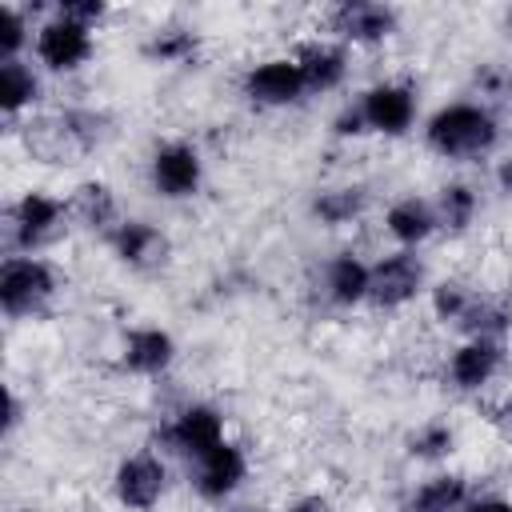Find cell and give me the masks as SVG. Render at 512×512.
I'll use <instances>...</instances> for the list:
<instances>
[{
  "label": "cell",
  "instance_id": "1",
  "mask_svg": "<svg viewBox=\"0 0 512 512\" xmlns=\"http://www.w3.org/2000/svg\"><path fill=\"white\" fill-rule=\"evenodd\" d=\"M108 136H112V116L96 108L36 112L20 124V144L36 164H76L80 156L104 148Z\"/></svg>",
  "mask_w": 512,
  "mask_h": 512
},
{
  "label": "cell",
  "instance_id": "2",
  "mask_svg": "<svg viewBox=\"0 0 512 512\" xmlns=\"http://www.w3.org/2000/svg\"><path fill=\"white\" fill-rule=\"evenodd\" d=\"M424 144L440 160H480L500 144V120L480 100H452L424 120Z\"/></svg>",
  "mask_w": 512,
  "mask_h": 512
},
{
  "label": "cell",
  "instance_id": "3",
  "mask_svg": "<svg viewBox=\"0 0 512 512\" xmlns=\"http://www.w3.org/2000/svg\"><path fill=\"white\" fill-rule=\"evenodd\" d=\"M64 228H68V204H64V196H52L44 188H28V192H20L4 208V244H8V256H36Z\"/></svg>",
  "mask_w": 512,
  "mask_h": 512
},
{
  "label": "cell",
  "instance_id": "4",
  "mask_svg": "<svg viewBox=\"0 0 512 512\" xmlns=\"http://www.w3.org/2000/svg\"><path fill=\"white\" fill-rule=\"evenodd\" d=\"M60 292V272L44 256H4L0 264V312L8 320H32L48 312Z\"/></svg>",
  "mask_w": 512,
  "mask_h": 512
},
{
  "label": "cell",
  "instance_id": "5",
  "mask_svg": "<svg viewBox=\"0 0 512 512\" xmlns=\"http://www.w3.org/2000/svg\"><path fill=\"white\" fill-rule=\"evenodd\" d=\"M96 56V28L64 16L52 8V16H44L36 24V36H32V60L40 72H52V76H68V72H80L88 60Z\"/></svg>",
  "mask_w": 512,
  "mask_h": 512
},
{
  "label": "cell",
  "instance_id": "6",
  "mask_svg": "<svg viewBox=\"0 0 512 512\" xmlns=\"http://www.w3.org/2000/svg\"><path fill=\"white\" fill-rule=\"evenodd\" d=\"M428 292V264L412 248H392L380 260H372V280H368V304L376 312H400L416 296Z\"/></svg>",
  "mask_w": 512,
  "mask_h": 512
},
{
  "label": "cell",
  "instance_id": "7",
  "mask_svg": "<svg viewBox=\"0 0 512 512\" xmlns=\"http://www.w3.org/2000/svg\"><path fill=\"white\" fill-rule=\"evenodd\" d=\"M164 492H168V464L152 448H136L112 468V496L128 512H152L164 500Z\"/></svg>",
  "mask_w": 512,
  "mask_h": 512
},
{
  "label": "cell",
  "instance_id": "8",
  "mask_svg": "<svg viewBox=\"0 0 512 512\" xmlns=\"http://www.w3.org/2000/svg\"><path fill=\"white\" fill-rule=\"evenodd\" d=\"M148 184L164 200H192L204 184V156L188 140H164L148 156Z\"/></svg>",
  "mask_w": 512,
  "mask_h": 512
},
{
  "label": "cell",
  "instance_id": "9",
  "mask_svg": "<svg viewBox=\"0 0 512 512\" xmlns=\"http://www.w3.org/2000/svg\"><path fill=\"white\" fill-rule=\"evenodd\" d=\"M356 108H360L368 132L396 140V136L412 132V124H416V88L404 80H376L356 96Z\"/></svg>",
  "mask_w": 512,
  "mask_h": 512
},
{
  "label": "cell",
  "instance_id": "10",
  "mask_svg": "<svg viewBox=\"0 0 512 512\" xmlns=\"http://www.w3.org/2000/svg\"><path fill=\"white\" fill-rule=\"evenodd\" d=\"M396 28H400V12L392 4H380V0H344V4H336L328 12L332 40H340L348 48L384 44Z\"/></svg>",
  "mask_w": 512,
  "mask_h": 512
},
{
  "label": "cell",
  "instance_id": "11",
  "mask_svg": "<svg viewBox=\"0 0 512 512\" xmlns=\"http://www.w3.org/2000/svg\"><path fill=\"white\" fill-rule=\"evenodd\" d=\"M240 96L256 108H292L308 96V88L292 56H268L240 76Z\"/></svg>",
  "mask_w": 512,
  "mask_h": 512
},
{
  "label": "cell",
  "instance_id": "12",
  "mask_svg": "<svg viewBox=\"0 0 512 512\" xmlns=\"http://www.w3.org/2000/svg\"><path fill=\"white\" fill-rule=\"evenodd\" d=\"M220 440H228L224 432V412L208 400H192L180 412H172V420L164 424V444L172 452H180L184 460H200L204 452H212Z\"/></svg>",
  "mask_w": 512,
  "mask_h": 512
},
{
  "label": "cell",
  "instance_id": "13",
  "mask_svg": "<svg viewBox=\"0 0 512 512\" xmlns=\"http://www.w3.org/2000/svg\"><path fill=\"white\" fill-rule=\"evenodd\" d=\"M248 480V452L236 440H220L212 452L192 460V488L208 504H224Z\"/></svg>",
  "mask_w": 512,
  "mask_h": 512
},
{
  "label": "cell",
  "instance_id": "14",
  "mask_svg": "<svg viewBox=\"0 0 512 512\" xmlns=\"http://www.w3.org/2000/svg\"><path fill=\"white\" fill-rule=\"evenodd\" d=\"M104 244H108L112 256H116L124 268H132V272H156V268H164L168 256H172V240H168L152 220H132V216H124V224H120Z\"/></svg>",
  "mask_w": 512,
  "mask_h": 512
},
{
  "label": "cell",
  "instance_id": "15",
  "mask_svg": "<svg viewBox=\"0 0 512 512\" xmlns=\"http://www.w3.org/2000/svg\"><path fill=\"white\" fill-rule=\"evenodd\" d=\"M504 368V340H460L448 352V384L456 392H484Z\"/></svg>",
  "mask_w": 512,
  "mask_h": 512
},
{
  "label": "cell",
  "instance_id": "16",
  "mask_svg": "<svg viewBox=\"0 0 512 512\" xmlns=\"http://www.w3.org/2000/svg\"><path fill=\"white\" fill-rule=\"evenodd\" d=\"M68 224L84 228V232H96V236H112L120 224H124V212H120V200H116V188L108 180H80L68 196Z\"/></svg>",
  "mask_w": 512,
  "mask_h": 512
},
{
  "label": "cell",
  "instance_id": "17",
  "mask_svg": "<svg viewBox=\"0 0 512 512\" xmlns=\"http://www.w3.org/2000/svg\"><path fill=\"white\" fill-rule=\"evenodd\" d=\"M172 364H176V340L168 328L136 324L124 332V340H120V368L124 372L152 380V376H164Z\"/></svg>",
  "mask_w": 512,
  "mask_h": 512
},
{
  "label": "cell",
  "instance_id": "18",
  "mask_svg": "<svg viewBox=\"0 0 512 512\" xmlns=\"http://www.w3.org/2000/svg\"><path fill=\"white\" fill-rule=\"evenodd\" d=\"M300 76H304V88L308 96H320V92H336L348 76V44L332 40V36H316V40H304L296 52H292Z\"/></svg>",
  "mask_w": 512,
  "mask_h": 512
},
{
  "label": "cell",
  "instance_id": "19",
  "mask_svg": "<svg viewBox=\"0 0 512 512\" xmlns=\"http://www.w3.org/2000/svg\"><path fill=\"white\" fill-rule=\"evenodd\" d=\"M384 232L396 248H420L428 244L436 232H440V216H436V204L428 196H396L388 208H384Z\"/></svg>",
  "mask_w": 512,
  "mask_h": 512
},
{
  "label": "cell",
  "instance_id": "20",
  "mask_svg": "<svg viewBox=\"0 0 512 512\" xmlns=\"http://www.w3.org/2000/svg\"><path fill=\"white\" fill-rule=\"evenodd\" d=\"M368 280H372V260L344 248V252L328 256V264H324V276H320L324 300L332 308H360V304H368Z\"/></svg>",
  "mask_w": 512,
  "mask_h": 512
},
{
  "label": "cell",
  "instance_id": "21",
  "mask_svg": "<svg viewBox=\"0 0 512 512\" xmlns=\"http://www.w3.org/2000/svg\"><path fill=\"white\" fill-rule=\"evenodd\" d=\"M40 96H44V80H40V68L32 60L0 64V112L8 124H16L20 116H32Z\"/></svg>",
  "mask_w": 512,
  "mask_h": 512
},
{
  "label": "cell",
  "instance_id": "22",
  "mask_svg": "<svg viewBox=\"0 0 512 512\" xmlns=\"http://www.w3.org/2000/svg\"><path fill=\"white\" fill-rule=\"evenodd\" d=\"M468 500H472V488L460 472H432L408 492L404 512H464Z\"/></svg>",
  "mask_w": 512,
  "mask_h": 512
},
{
  "label": "cell",
  "instance_id": "23",
  "mask_svg": "<svg viewBox=\"0 0 512 512\" xmlns=\"http://www.w3.org/2000/svg\"><path fill=\"white\" fill-rule=\"evenodd\" d=\"M368 208V188L364 184H336V188H320L312 196V216L324 228H344L352 220H360Z\"/></svg>",
  "mask_w": 512,
  "mask_h": 512
},
{
  "label": "cell",
  "instance_id": "24",
  "mask_svg": "<svg viewBox=\"0 0 512 512\" xmlns=\"http://www.w3.org/2000/svg\"><path fill=\"white\" fill-rule=\"evenodd\" d=\"M456 332H460L464 340H504V336L512 332V308H508L504 300H496V296L476 292V300H472V308L460 316Z\"/></svg>",
  "mask_w": 512,
  "mask_h": 512
},
{
  "label": "cell",
  "instance_id": "25",
  "mask_svg": "<svg viewBox=\"0 0 512 512\" xmlns=\"http://www.w3.org/2000/svg\"><path fill=\"white\" fill-rule=\"evenodd\" d=\"M432 204H436V216H440V228H444V232H468V224H472L476 212H480V196H476V188L464 184V180L440 184L436 196H432Z\"/></svg>",
  "mask_w": 512,
  "mask_h": 512
},
{
  "label": "cell",
  "instance_id": "26",
  "mask_svg": "<svg viewBox=\"0 0 512 512\" xmlns=\"http://www.w3.org/2000/svg\"><path fill=\"white\" fill-rule=\"evenodd\" d=\"M196 48H200L196 32H192V28L172 24V28H156V32L148 36L144 56H148L152 64H188V60L196 56Z\"/></svg>",
  "mask_w": 512,
  "mask_h": 512
},
{
  "label": "cell",
  "instance_id": "27",
  "mask_svg": "<svg viewBox=\"0 0 512 512\" xmlns=\"http://www.w3.org/2000/svg\"><path fill=\"white\" fill-rule=\"evenodd\" d=\"M36 28L28 24V12L12 0H0V64L24 60V48H32Z\"/></svg>",
  "mask_w": 512,
  "mask_h": 512
},
{
  "label": "cell",
  "instance_id": "28",
  "mask_svg": "<svg viewBox=\"0 0 512 512\" xmlns=\"http://www.w3.org/2000/svg\"><path fill=\"white\" fill-rule=\"evenodd\" d=\"M472 300H476V288H468L464 280H436V284H428V308H432V316L440 320V324H460V316L472 308Z\"/></svg>",
  "mask_w": 512,
  "mask_h": 512
},
{
  "label": "cell",
  "instance_id": "29",
  "mask_svg": "<svg viewBox=\"0 0 512 512\" xmlns=\"http://www.w3.org/2000/svg\"><path fill=\"white\" fill-rule=\"evenodd\" d=\"M456 448V432L448 420H428L420 424L412 436H408V456L412 460H424V464H436V460H448Z\"/></svg>",
  "mask_w": 512,
  "mask_h": 512
},
{
  "label": "cell",
  "instance_id": "30",
  "mask_svg": "<svg viewBox=\"0 0 512 512\" xmlns=\"http://www.w3.org/2000/svg\"><path fill=\"white\" fill-rule=\"evenodd\" d=\"M56 12H64V16H72V20L88 24V28H96V24L108 16V4H104V0H60Z\"/></svg>",
  "mask_w": 512,
  "mask_h": 512
},
{
  "label": "cell",
  "instance_id": "31",
  "mask_svg": "<svg viewBox=\"0 0 512 512\" xmlns=\"http://www.w3.org/2000/svg\"><path fill=\"white\" fill-rule=\"evenodd\" d=\"M332 132L336 136H368V124H364V116H360V108H356V100L352 104H344L340 112H336V120H332Z\"/></svg>",
  "mask_w": 512,
  "mask_h": 512
},
{
  "label": "cell",
  "instance_id": "32",
  "mask_svg": "<svg viewBox=\"0 0 512 512\" xmlns=\"http://www.w3.org/2000/svg\"><path fill=\"white\" fill-rule=\"evenodd\" d=\"M464 512H512V500L508 496H492V492L488 496H476L472 492V500L464 504Z\"/></svg>",
  "mask_w": 512,
  "mask_h": 512
},
{
  "label": "cell",
  "instance_id": "33",
  "mask_svg": "<svg viewBox=\"0 0 512 512\" xmlns=\"http://www.w3.org/2000/svg\"><path fill=\"white\" fill-rule=\"evenodd\" d=\"M20 416H24V404H20V396L8 388V408H4V436H12V432L20 428Z\"/></svg>",
  "mask_w": 512,
  "mask_h": 512
},
{
  "label": "cell",
  "instance_id": "34",
  "mask_svg": "<svg viewBox=\"0 0 512 512\" xmlns=\"http://www.w3.org/2000/svg\"><path fill=\"white\" fill-rule=\"evenodd\" d=\"M492 180H496V188H500L504 196H512V156L496 160V168H492Z\"/></svg>",
  "mask_w": 512,
  "mask_h": 512
},
{
  "label": "cell",
  "instance_id": "35",
  "mask_svg": "<svg viewBox=\"0 0 512 512\" xmlns=\"http://www.w3.org/2000/svg\"><path fill=\"white\" fill-rule=\"evenodd\" d=\"M276 512H324V500L320 496H304V500H292V504H284Z\"/></svg>",
  "mask_w": 512,
  "mask_h": 512
},
{
  "label": "cell",
  "instance_id": "36",
  "mask_svg": "<svg viewBox=\"0 0 512 512\" xmlns=\"http://www.w3.org/2000/svg\"><path fill=\"white\" fill-rule=\"evenodd\" d=\"M496 420H500V428H504V432L512 436V396H508V400H504V404L496 408Z\"/></svg>",
  "mask_w": 512,
  "mask_h": 512
},
{
  "label": "cell",
  "instance_id": "37",
  "mask_svg": "<svg viewBox=\"0 0 512 512\" xmlns=\"http://www.w3.org/2000/svg\"><path fill=\"white\" fill-rule=\"evenodd\" d=\"M248 512H276V508H248Z\"/></svg>",
  "mask_w": 512,
  "mask_h": 512
}]
</instances>
